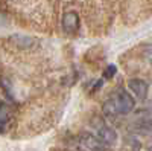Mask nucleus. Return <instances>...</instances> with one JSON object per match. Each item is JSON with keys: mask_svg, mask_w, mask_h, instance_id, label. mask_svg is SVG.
Returning <instances> with one entry per match:
<instances>
[{"mask_svg": "<svg viewBox=\"0 0 152 151\" xmlns=\"http://www.w3.org/2000/svg\"><path fill=\"white\" fill-rule=\"evenodd\" d=\"M78 148L81 151H105V145L91 133H82L78 137Z\"/></svg>", "mask_w": 152, "mask_h": 151, "instance_id": "2", "label": "nucleus"}, {"mask_svg": "<svg viewBox=\"0 0 152 151\" xmlns=\"http://www.w3.org/2000/svg\"><path fill=\"white\" fill-rule=\"evenodd\" d=\"M148 151H152V145H151V147H149V148H148Z\"/></svg>", "mask_w": 152, "mask_h": 151, "instance_id": "9", "label": "nucleus"}, {"mask_svg": "<svg viewBox=\"0 0 152 151\" xmlns=\"http://www.w3.org/2000/svg\"><path fill=\"white\" fill-rule=\"evenodd\" d=\"M99 141L105 145V148H110V147H114L117 142V133L113 127L110 125H105V124H100L97 127V134Z\"/></svg>", "mask_w": 152, "mask_h": 151, "instance_id": "3", "label": "nucleus"}, {"mask_svg": "<svg viewBox=\"0 0 152 151\" xmlns=\"http://www.w3.org/2000/svg\"><path fill=\"white\" fill-rule=\"evenodd\" d=\"M135 105V101L134 98L123 89H119L114 92L102 107L105 116L108 118H114V116H119V115H128L129 111H132Z\"/></svg>", "mask_w": 152, "mask_h": 151, "instance_id": "1", "label": "nucleus"}, {"mask_svg": "<svg viewBox=\"0 0 152 151\" xmlns=\"http://www.w3.org/2000/svg\"><path fill=\"white\" fill-rule=\"evenodd\" d=\"M128 87L131 89V92L135 95V98H138L140 101H143L146 98V95H148V84L143 80H138V78L131 80L128 82Z\"/></svg>", "mask_w": 152, "mask_h": 151, "instance_id": "4", "label": "nucleus"}, {"mask_svg": "<svg viewBox=\"0 0 152 151\" xmlns=\"http://www.w3.org/2000/svg\"><path fill=\"white\" fill-rule=\"evenodd\" d=\"M114 73H116V66H108V67L105 69V72H104L105 78H113Z\"/></svg>", "mask_w": 152, "mask_h": 151, "instance_id": "8", "label": "nucleus"}, {"mask_svg": "<svg viewBox=\"0 0 152 151\" xmlns=\"http://www.w3.org/2000/svg\"><path fill=\"white\" fill-rule=\"evenodd\" d=\"M8 121H9V107L0 101V133L6 128Z\"/></svg>", "mask_w": 152, "mask_h": 151, "instance_id": "6", "label": "nucleus"}, {"mask_svg": "<svg viewBox=\"0 0 152 151\" xmlns=\"http://www.w3.org/2000/svg\"><path fill=\"white\" fill-rule=\"evenodd\" d=\"M142 131L145 134H148L149 137H152V121H146L143 125H142Z\"/></svg>", "mask_w": 152, "mask_h": 151, "instance_id": "7", "label": "nucleus"}, {"mask_svg": "<svg viewBox=\"0 0 152 151\" xmlns=\"http://www.w3.org/2000/svg\"><path fill=\"white\" fill-rule=\"evenodd\" d=\"M78 26H79V17L76 12H67V14H64V17H62V28H64L66 32L72 34L78 29Z\"/></svg>", "mask_w": 152, "mask_h": 151, "instance_id": "5", "label": "nucleus"}]
</instances>
